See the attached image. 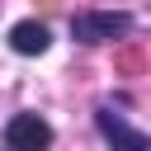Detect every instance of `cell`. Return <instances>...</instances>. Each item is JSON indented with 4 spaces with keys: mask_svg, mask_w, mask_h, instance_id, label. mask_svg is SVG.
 <instances>
[{
    "mask_svg": "<svg viewBox=\"0 0 151 151\" xmlns=\"http://www.w3.org/2000/svg\"><path fill=\"white\" fill-rule=\"evenodd\" d=\"M123 33H132V14H123V9H80L71 19V38L90 42V47L94 42H113Z\"/></svg>",
    "mask_w": 151,
    "mask_h": 151,
    "instance_id": "1",
    "label": "cell"
},
{
    "mask_svg": "<svg viewBox=\"0 0 151 151\" xmlns=\"http://www.w3.org/2000/svg\"><path fill=\"white\" fill-rule=\"evenodd\" d=\"M94 123H99V137H104L113 151H151V137H146L142 127H132L123 113H113L109 104L94 109Z\"/></svg>",
    "mask_w": 151,
    "mask_h": 151,
    "instance_id": "2",
    "label": "cell"
},
{
    "mask_svg": "<svg viewBox=\"0 0 151 151\" xmlns=\"http://www.w3.org/2000/svg\"><path fill=\"white\" fill-rule=\"evenodd\" d=\"M5 146H9V151H47V146H52L47 118H38V113H14V118L5 123Z\"/></svg>",
    "mask_w": 151,
    "mask_h": 151,
    "instance_id": "3",
    "label": "cell"
},
{
    "mask_svg": "<svg viewBox=\"0 0 151 151\" xmlns=\"http://www.w3.org/2000/svg\"><path fill=\"white\" fill-rule=\"evenodd\" d=\"M47 42H52V33H47V24H38V19H19V24L9 28V47H14L19 57L47 52Z\"/></svg>",
    "mask_w": 151,
    "mask_h": 151,
    "instance_id": "4",
    "label": "cell"
}]
</instances>
